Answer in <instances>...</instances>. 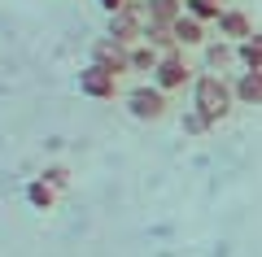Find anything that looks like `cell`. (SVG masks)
<instances>
[{
  "label": "cell",
  "mask_w": 262,
  "mask_h": 257,
  "mask_svg": "<svg viewBox=\"0 0 262 257\" xmlns=\"http://www.w3.org/2000/svg\"><path fill=\"white\" fill-rule=\"evenodd\" d=\"M232 105H236V92H232V83H227L223 74L206 70V74L192 79V109L201 113L210 127H219V122L232 113Z\"/></svg>",
  "instance_id": "1"
},
{
  "label": "cell",
  "mask_w": 262,
  "mask_h": 257,
  "mask_svg": "<svg viewBox=\"0 0 262 257\" xmlns=\"http://www.w3.org/2000/svg\"><path fill=\"white\" fill-rule=\"evenodd\" d=\"M192 79H196V74H192V65L184 61V48H179V53H166V57L158 61V70L149 74V83H158L166 96H170V92H184V87H192Z\"/></svg>",
  "instance_id": "2"
},
{
  "label": "cell",
  "mask_w": 262,
  "mask_h": 257,
  "mask_svg": "<svg viewBox=\"0 0 262 257\" xmlns=\"http://www.w3.org/2000/svg\"><path fill=\"white\" fill-rule=\"evenodd\" d=\"M166 92H162L158 83H140V87H131L127 92V113L140 122H158L162 113H166Z\"/></svg>",
  "instance_id": "3"
},
{
  "label": "cell",
  "mask_w": 262,
  "mask_h": 257,
  "mask_svg": "<svg viewBox=\"0 0 262 257\" xmlns=\"http://www.w3.org/2000/svg\"><path fill=\"white\" fill-rule=\"evenodd\" d=\"M79 92L92 96V101H114V96H118V74H110L96 61H88L83 70H79Z\"/></svg>",
  "instance_id": "4"
},
{
  "label": "cell",
  "mask_w": 262,
  "mask_h": 257,
  "mask_svg": "<svg viewBox=\"0 0 262 257\" xmlns=\"http://www.w3.org/2000/svg\"><path fill=\"white\" fill-rule=\"evenodd\" d=\"M92 61L110 74H131V48H122L110 35H101V39H92Z\"/></svg>",
  "instance_id": "5"
},
{
  "label": "cell",
  "mask_w": 262,
  "mask_h": 257,
  "mask_svg": "<svg viewBox=\"0 0 262 257\" xmlns=\"http://www.w3.org/2000/svg\"><path fill=\"white\" fill-rule=\"evenodd\" d=\"M219 39H232V44H241V39H249L253 35V22H249V13L245 9H227L223 5V13H219Z\"/></svg>",
  "instance_id": "6"
},
{
  "label": "cell",
  "mask_w": 262,
  "mask_h": 257,
  "mask_svg": "<svg viewBox=\"0 0 262 257\" xmlns=\"http://www.w3.org/2000/svg\"><path fill=\"white\" fill-rule=\"evenodd\" d=\"M232 92H236V105H253L258 109L262 105V70H241L232 83Z\"/></svg>",
  "instance_id": "7"
},
{
  "label": "cell",
  "mask_w": 262,
  "mask_h": 257,
  "mask_svg": "<svg viewBox=\"0 0 262 257\" xmlns=\"http://www.w3.org/2000/svg\"><path fill=\"white\" fill-rule=\"evenodd\" d=\"M179 18H184V0H144V22L175 27Z\"/></svg>",
  "instance_id": "8"
},
{
  "label": "cell",
  "mask_w": 262,
  "mask_h": 257,
  "mask_svg": "<svg viewBox=\"0 0 262 257\" xmlns=\"http://www.w3.org/2000/svg\"><path fill=\"white\" fill-rule=\"evenodd\" d=\"M170 31H175V39H179L184 48H206V44H210V39H206V22L188 18V13H184V18H179Z\"/></svg>",
  "instance_id": "9"
},
{
  "label": "cell",
  "mask_w": 262,
  "mask_h": 257,
  "mask_svg": "<svg viewBox=\"0 0 262 257\" xmlns=\"http://www.w3.org/2000/svg\"><path fill=\"white\" fill-rule=\"evenodd\" d=\"M144 44H149V48H158L162 57H166V53H179V48H184V44L175 39V31H170V27H162V22H144Z\"/></svg>",
  "instance_id": "10"
},
{
  "label": "cell",
  "mask_w": 262,
  "mask_h": 257,
  "mask_svg": "<svg viewBox=\"0 0 262 257\" xmlns=\"http://www.w3.org/2000/svg\"><path fill=\"white\" fill-rule=\"evenodd\" d=\"M201 53H206V70H214V74L227 70V65L236 61V44H232V39H210Z\"/></svg>",
  "instance_id": "11"
},
{
  "label": "cell",
  "mask_w": 262,
  "mask_h": 257,
  "mask_svg": "<svg viewBox=\"0 0 262 257\" xmlns=\"http://www.w3.org/2000/svg\"><path fill=\"white\" fill-rule=\"evenodd\" d=\"M236 61H241L245 70H262V31H253L249 39L236 44Z\"/></svg>",
  "instance_id": "12"
},
{
  "label": "cell",
  "mask_w": 262,
  "mask_h": 257,
  "mask_svg": "<svg viewBox=\"0 0 262 257\" xmlns=\"http://www.w3.org/2000/svg\"><path fill=\"white\" fill-rule=\"evenodd\" d=\"M158 61H162V53H158V48H149L144 39L131 48V74H153V70H158Z\"/></svg>",
  "instance_id": "13"
},
{
  "label": "cell",
  "mask_w": 262,
  "mask_h": 257,
  "mask_svg": "<svg viewBox=\"0 0 262 257\" xmlns=\"http://www.w3.org/2000/svg\"><path fill=\"white\" fill-rule=\"evenodd\" d=\"M27 201H31V209H53L57 192L44 183V179H31V183H27Z\"/></svg>",
  "instance_id": "14"
},
{
  "label": "cell",
  "mask_w": 262,
  "mask_h": 257,
  "mask_svg": "<svg viewBox=\"0 0 262 257\" xmlns=\"http://www.w3.org/2000/svg\"><path fill=\"white\" fill-rule=\"evenodd\" d=\"M184 13L196 18V22H219L223 5H219V0H184Z\"/></svg>",
  "instance_id": "15"
},
{
  "label": "cell",
  "mask_w": 262,
  "mask_h": 257,
  "mask_svg": "<svg viewBox=\"0 0 262 257\" xmlns=\"http://www.w3.org/2000/svg\"><path fill=\"white\" fill-rule=\"evenodd\" d=\"M39 179H44V183L53 188V192H61V188H70V170H66V166H48V170H44Z\"/></svg>",
  "instance_id": "16"
},
{
  "label": "cell",
  "mask_w": 262,
  "mask_h": 257,
  "mask_svg": "<svg viewBox=\"0 0 262 257\" xmlns=\"http://www.w3.org/2000/svg\"><path fill=\"white\" fill-rule=\"evenodd\" d=\"M184 131H188V135H206V131H210V122L201 118L196 109H188V113H184Z\"/></svg>",
  "instance_id": "17"
},
{
  "label": "cell",
  "mask_w": 262,
  "mask_h": 257,
  "mask_svg": "<svg viewBox=\"0 0 262 257\" xmlns=\"http://www.w3.org/2000/svg\"><path fill=\"white\" fill-rule=\"evenodd\" d=\"M96 5H101V9H105V13H118V9H122V5H127V0H96Z\"/></svg>",
  "instance_id": "18"
},
{
  "label": "cell",
  "mask_w": 262,
  "mask_h": 257,
  "mask_svg": "<svg viewBox=\"0 0 262 257\" xmlns=\"http://www.w3.org/2000/svg\"><path fill=\"white\" fill-rule=\"evenodd\" d=\"M219 5H223V0H219Z\"/></svg>",
  "instance_id": "19"
}]
</instances>
